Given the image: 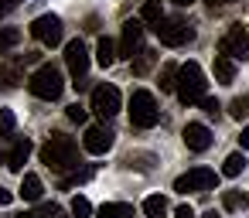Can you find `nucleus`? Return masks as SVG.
I'll list each match as a JSON object with an SVG mask.
<instances>
[{
    "label": "nucleus",
    "mask_w": 249,
    "mask_h": 218,
    "mask_svg": "<svg viewBox=\"0 0 249 218\" xmlns=\"http://www.w3.org/2000/svg\"><path fill=\"white\" fill-rule=\"evenodd\" d=\"M41 164L52 170H72L79 167V143L65 133H52L48 143L41 147Z\"/></svg>",
    "instance_id": "1"
},
{
    "label": "nucleus",
    "mask_w": 249,
    "mask_h": 218,
    "mask_svg": "<svg viewBox=\"0 0 249 218\" xmlns=\"http://www.w3.org/2000/svg\"><path fill=\"white\" fill-rule=\"evenodd\" d=\"M178 99L184 102V106H198L201 99H205V92H208V82H205V72H201V65L198 62H184V65H178Z\"/></svg>",
    "instance_id": "2"
},
{
    "label": "nucleus",
    "mask_w": 249,
    "mask_h": 218,
    "mask_svg": "<svg viewBox=\"0 0 249 218\" xmlns=\"http://www.w3.org/2000/svg\"><path fill=\"white\" fill-rule=\"evenodd\" d=\"M28 89H31V96H38V99H45V102H55V99L62 96L65 82H62V72H58L52 62H45V65H38V68L31 72Z\"/></svg>",
    "instance_id": "3"
},
{
    "label": "nucleus",
    "mask_w": 249,
    "mask_h": 218,
    "mask_svg": "<svg viewBox=\"0 0 249 218\" xmlns=\"http://www.w3.org/2000/svg\"><path fill=\"white\" fill-rule=\"evenodd\" d=\"M130 123H133V126H140V130H150V126H157V123H160V109H157L154 92L137 89V92L130 96Z\"/></svg>",
    "instance_id": "4"
},
{
    "label": "nucleus",
    "mask_w": 249,
    "mask_h": 218,
    "mask_svg": "<svg viewBox=\"0 0 249 218\" xmlns=\"http://www.w3.org/2000/svg\"><path fill=\"white\" fill-rule=\"evenodd\" d=\"M154 34L160 38V45L181 48V45H188V41L195 38V28H191L188 21H181V17H164V21L154 28Z\"/></svg>",
    "instance_id": "5"
},
{
    "label": "nucleus",
    "mask_w": 249,
    "mask_h": 218,
    "mask_svg": "<svg viewBox=\"0 0 249 218\" xmlns=\"http://www.w3.org/2000/svg\"><path fill=\"white\" fill-rule=\"evenodd\" d=\"M65 65H69V72H72V85L75 89H86V75H89V51H86V45L75 38V41H69L65 45Z\"/></svg>",
    "instance_id": "6"
},
{
    "label": "nucleus",
    "mask_w": 249,
    "mask_h": 218,
    "mask_svg": "<svg viewBox=\"0 0 249 218\" xmlns=\"http://www.w3.org/2000/svg\"><path fill=\"white\" fill-rule=\"evenodd\" d=\"M31 34H35V41H41L45 48L62 45V38H65L62 17H58V14H41V17H35V21H31Z\"/></svg>",
    "instance_id": "7"
},
{
    "label": "nucleus",
    "mask_w": 249,
    "mask_h": 218,
    "mask_svg": "<svg viewBox=\"0 0 249 218\" xmlns=\"http://www.w3.org/2000/svg\"><path fill=\"white\" fill-rule=\"evenodd\" d=\"M218 184V174L212 167H191L188 174H181L174 181V191L178 194H188V191H212Z\"/></svg>",
    "instance_id": "8"
},
{
    "label": "nucleus",
    "mask_w": 249,
    "mask_h": 218,
    "mask_svg": "<svg viewBox=\"0 0 249 218\" xmlns=\"http://www.w3.org/2000/svg\"><path fill=\"white\" fill-rule=\"evenodd\" d=\"M120 106H123V99H120V89L116 85H96L92 89V113L99 116V119H113L116 113H120Z\"/></svg>",
    "instance_id": "9"
},
{
    "label": "nucleus",
    "mask_w": 249,
    "mask_h": 218,
    "mask_svg": "<svg viewBox=\"0 0 249 218\" xmlns=\"http://www.w3.org/2000/svg\"><path fill=\"white\" fill-rule=\"evenodd\" d=\"M218 55H229V58H249V31L242 24H232L225 31V38L218 41Z\"/></svg>",
    "instance_id": "10"
},
{
    "label": "nucleus",
    "mask_w": 249,
    "mask_h": 218,
    "mask_svg": "<svg viewBox=\"0 0 249 218\" xmlns=\"http://www.w3.org/2000/svg\"><path fill=\"white\" fill-rule=\"evenodd\" d=\"M143 21H126L123 24V34H120V55L123 58H137L143 48Z\"/></svg>",
    "instance_id": "11"
},
{
    "label": "nucleus",
    "mask_w": 249,
    "mask_h": 218,
    "mask_svg": "<svg viewBox=\"0 0 249 218\" xmlns=\"http://www.w3.org/2000/svg\"><path fill=\"white\" fill-rule=\"evenodd\" d=\"M181 140H184V147L188 150H195V153H205L208 147H212V130L205 126V123H188L184 130H181Z\"/></svg>",
    "instance_id": "12"
},
{
    "label": "nucleus",
    "mask_w": 249,
    "mask_h": 218,
    "mask_svg": "<svg viewBox=\"0 0 249 218\" xmlns=\"http://www.w3.org/2000/svg\"><path fill=\"white\" fill-rule=\"evenodd\" d=\"M113 140H116V133H113L109 126H89L86 136H82V147L99 157V153H106V150L113 147Z\"/></svg>",
    "instance_id": "13"
},
{
    "label": "nucleus",
    "mask_w": 249,
    "mask_h": 218,
    "mask_svg": "<svg viewBox=\"0 0 249 218\" xmlns=\"http://www.w3.org/2000/svg\"><path fill=\"white\" fill-rule=\"evenodd\" d=\"M24 62H28V55L0 65V89H18L24 82Z\"/></svg>",
    "instance_id": "14"
},
{
    "label": "nucleus",
    "mask_w": 249,
    "mask_h": 218,
    "mask_svg": "<svg viewBox=\"0 0 249 218\" xmlns=\"http://www.w3.org/2000/svg\"><path fill=\"white\" fill-rule=\"evenodd\" d=\"M28 157H31V140L21 136V140H14V147H11V153H7V167H11L14 174H24Z\"/></svg>",
    "instance_id": "15"
},
{
    "label": "nucleus",
    "mask_w": 249,
    "mask_h": 218,
    "mask_svg": "<svg viewBox=\"0 0 249 218\" xmlns=\"http://www.w3.org/2000/svg\"><path fill=\"white\" fill-rule=\"evenodd\" d=\"M212 72H215V82H218V85H232V82H235V58H229V55H215Z\"/></svg>",
    "instance_id": "16"
},
{
    "label": "nucleus",
    "mask_w": 249,
    "mask_h": 218,
    "mask_svg": "<svg viewBox=\"0 0 249 218\" xmlns=\"http://www.w3.org/2000/svg\"><path fill=\"white\" fill-rule=\"evenodd\" d=\"M96 215L99 218H133V204H126V201H106Z\"/></svg>",
    "instance_id": "17"
},
{
    "label": "nucleus",
    "mask_w": 249,
    "mask_h": 218,
    "mask_svg": "<svg viewBox=\"0 0 249 218\" xmlns=\"http://www.w3.org/2000/svg\"><path fill=\"white\" fill-rule=\"evenodd\" d=\"M41 191H45V187H41V177H38V174H24V177H21V198H24V201H38Z\"/></svg>",
    "instance_id": "18"
},
{
    "label": "nucleus",
    "mask_w": 249,
    "mask_h": 218,
    "mask_svg": "<svg viewBox=\"0 0 249 218\" xmlns=\"http://www.w3.org/2000/svg\"><path fill=\"white\" fill-rule=\"evenodd\" d=\"M96 62H99L103 68H109V65L116 62V45H113L109 38H99V41H96Z\"/></svg>",
    "instance_id": "19"
},
{
    "label": "nucleus",
    "mask_w": 249,
    "mask_h": 218,
    "mask_svg": "<svg viewBox=\"0 0 249 218\" xmlns=\"http://www.w3.org/2000/svg\"><path fill=\"white\" fill-rule=\"evenodd\" d=\"M143 215H147V218H164V215H167V198H164V194H150V198L143 201Z\"/></svg>",
    "instance_id": "20"
},
{
    "label": "nucleus",
    "mask_w": 249,
    "mask_h": 218,
    "mask_svg": "<svg viewBox=\"0 0 249 218\" xmlns=\"http://www.w3.org/2000/svg\"><path fill=\"white\" fill-rule=\"evenodd\" d=\"M140 21H143V24H154V28H157V24L164 21V11H160V0H147V4L140 7Z\"/></svg>",
    "instance_id": "21"
},
{
    "label": "nucleus",
    "mask_w": 249,
    "mask_h": 218,
    "mask_svg": "<svg viewBox=\"0 0 249 218\" xmlns=\"http://www.w3.org/2000/svg\"><path fill=\"white\" fill-rule=\"evenodd\" d=\"M246 164H249V160H246L242 153H229L225 164H222V177H239V174L246 170Z\"/></svg>",
    "instance_id": "22"
},
{
    "label": "nucleus",
    "mask_w": 249,
    "mask_h": 218,
    "mask_svg": "<svg viewBox=\"0 0 249 218\" xmlns=\"http://www.w3.org/2000/svg\"><path fill=\"white\" fill-rule=\"evenodd\" d=\"M222 204H225V211H246L249 198L242 191H222Z\"/></svg>",
    "instance_id": "23"
},
{
    "label": "nucleus",
    "mask_w": 249,
    "mask_h": 218,
    "mask_svg": "<svg viewBox=\"0 0 249 218\" xmlns=\"http://www.w3.org/2000/svg\"><path fill=\"white\" fill-rule=\"evenodd\" d=\"M18 41H21L18 28H0V55H7L11 48H18Z\"/></svg>",
    "instance_id": "24"
},
{
    "label": "nucleus",
    "mask_w": 249,
    "mask_h": 218,
    "mask_svg": "<svg viewBox=\"0 0 249 218\" xmlns=\"http://www.w3.org/2000/svg\"><path fill=\"white\" fill-rule=\"evenodd\" d=\"M154 62H157V55H154V51H140V55H137V62H133V75H147V72L154 68Z\"/></svg>",
    "instance_id": "25"
},
{
    "label": "nucleus",
    "mask_w": 249,
    "mask_h": 218,
    "mask_svg": "<svg viewBox=\"0 0 249 218\" xmlns=\"http://www.w3.org/2000/svg\"><path fill=\"white\" fill-rule=\"evenodd\" d=\"M160 89L164 92H174L178 89V65H164L160 68Z\"/></svg>",
    "instance_id": "26"
},
{
    "label": "nucleus",
    "mask_w": 249,
    "mask_h": 218,
    "mask_svg": "<svg viewBox=\"0 0 249 218\" xmlns=\"http://www.w3.org/2000/svg\"><path fill=\"white\" fill-rule=\"evenodd\" d=\"M69 215H72V218H89V215H92V204H89V198H82V194H79V198H72V204H69Z\"/></svg>",
    "instance_id": "27"
},
{
    "label": "nucleus",
    "mask_w": 249,
    "mask_h": 218,
    "mask_svg": "<svg viewBox=\"0 0 249 218\" xmlns=\"http://www.w3.org/2000/svg\"><path fill=\"white\" fill-rule=\"evenodd\" d=\"M14 126H18L14 109H0V140H4V136H11V133H14Z\"/></svg>",
    "instance_id": "28"
},
{
    "label": "nucleus",
    "mask_w": 249,
    "mask_h": 218,
    "mask_svg": "<svg viewBox=\"0 0 249 218\" xmlns=\"http://www.w3.org/2000/svg\"><path fill=\"white\" fill-rule=\"evenodd\" d=\"M126 167H137V170H150V167H154V157H150V153H130V157H126Z\"/></svg>",
    "instance_id": "29"
},
{
    "label": "nucleus",
    "mask_w": 249,
    "mask_h": 218,
    "mask_svg": "<svg viewBox=\"0 0 249 218\" xmlns=\"http://www.w3.org/2000/svg\"><path fill=\"white\" fill-rule=\"evenodd\" d=\"M229 113H232V119H246L249 116V99H232V106H229Z\"/></svg>",
    "instance_id": "30"
},
{
    "label": "nucleus",
    "mask_w": 249,
    "mask_h": 218,
    "mask_svg": "<svg viewBox=\"0 0 249 218\" xmlns=\"http://www.w3.org/2000/svg\"><path fill=\"white\" fill-rule=\"evenodd\" d=\"M198 106H201V109H205L208 116H218V109H222V106H218V99H208V96H205V99H201Z\"/></svg>",
    "instance_id": "31"
},
{
    "label": "nucleus",
    "mask_w": 249,
    "mask_h": 218,
    "mask_svg": "<svg viewBox=\"0 0 249 218\" xmlns=\"http://www.w3.org/2000/svg\"><path fill=\"white\" fill-rule=\"evenodd\" d=\"M69 119H72V123H86V109H82L79 102H75V106H69Z\"/></svg>",
    "instance_id": "32"
},
{
    "label": "nucleus",
    "mask_w": 249,
    "mask_h": 218,
    "mask_svg": "<svg viewBox=\"0 0 249 218\" xmlns=\"http://www.w3.org/2000/svg\"><path fill=\"white\" fill-rule=\"evenodd\" d=\"M174 218H198V215H195L191 204H178V208H174Z\"/></svg>",
    "instance_id": "33"
},
{
    "label": "nucleus",
    "mask_w": 249,
    "mask_h": 218,
    "mask_svg": "<svg viewBox=\"0 0 249 218\" xmlns=\"http://www.w3.org/2000/svg\"><path fill=\"white\" fill-rule=\"evenodd\" d=\"M14 201V194L7 191V187H0V208H4V204H11Z\"/></svg>",
    "instance_id": "34"
},
{
    "label": "nucleus",
    "mask_w": 249,
    "mask_h": 218,
    "mask_svg": "<svg viewBox=\"0 0 249 218\" xmlns=\"http://www.w3.org/2000/svg\"><path fill=\"white\" fill-rule=\"evenodd\" d=\"M205 4H208L212 11H218V7H225V4H235V0H205Z\"/></svg>",
    "instance_id": "35"
},
{
    "label": "nucleus",
    "mask_w": 249,
    "mask_h": 218,
    "mask_svg": "<svg viewBox=\"0 0 249 218\" xmlns=\"http://www.w3.org/2000/svg\"><path fill=\"white\" fill-rule=\"evenodd\" d=\"M239 147H242V150H249V126L239 133Z\"/></svg>",
    "instance_id": "36"
},
{
    "label": "nucleus",
    "mask_w": 249,
    "mask_h": 218,
    "mask_svg": "<svg viewBox=\"0 0 249 218\" xmlns=\"http://www.w3.org/2000/svg\"><path fill=\"white\" fill-rule=\"evenodd\" d=\"M14 218H38V215H35V211H18Z\"/></svg>",
    "instance_id": "37"
},
{
    "label": "nucleus",
    "mask_w": 249,
    "mask_h": 218,
    "mask_svg": "<svg viewBox=\"0 0 249 218\" xmlns=\"http://www.w3.org/2000/svg\"><path fill=\"white\" fill-rule=\"evenodd\" d=\"M171 4H178V7H191L195 0H171Z\"/></svg>",
    "instance_id": "38"
},
{
    "label": "nucleus",
    "mask_w": 249,
    "mask_h": 218,
    "mask_svg": "<svg viewBox=\"0 0 249 218\" xmlns=\"http://www.w3.org/2000/svg\"><path fill=\"white\" fill-rule=\"evenodd\" d=\"M4 7L11 11V7H18V0H4Z\"/></svg>",
    "instance_id": "39"
},
{
    "label": "nucleus",
    "mask_w": 249,
    "mask_h": 218,
    "mask_svg": "<svg viewBox=\"0 0 249 218\" xmlns=\"http://www.w3.org/2000/svg\"><path fill=\"white\" fill-rule=\"evenodd\" d=\"M201 218H218V215H215V211H205V215H201Z\"/></svg>",
    "instance_id": "40"
},
{
    "label": "nucleus",
    "mask_w": 249,
    "mask_h": 218,
    "mask_svg": "<svg viewBox=\"0 0 249 218\" xmlns=\"http://www.w3.org/2000/svg\"><path fill=\"white\" fill-rule=\"evenodd\" d=\"M4 14H7V7H4V0H0V17H4Z\"/></svg>",
    "instance_id": "41"
},
{
    "label": "nucleus",
    "mask_w": 249,
    "mask_h": 218,
    "mask_svg": "<svg viewBox=\"0 0 249 218\" xmlns=\"http://www.w3.org/2000/svg\"><path fill=\"white\" fill-rule=\"evenodd\" d=\"M0 164H4V167H7V157H4V153H0Z\"/></svg>",
    "instance_id": "42"
}]
</instances>
